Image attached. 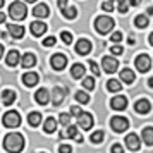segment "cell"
<instances>
[{
  "instance_id": "cell-44",
  "label": "cell",
  "mask_w": 153,
  "mask_h": 153,
  "mask_svg": "<svg viewBox=\"0 0 153 153\" xmlns=\"http://www.w3.org/2000/svg\"><path fill=\"white\" fill-rule=\"evenodd\" d=\"M59 153H72V148L69 145H62L59 148Z\"/></svg>"
},
{
  "instance_id": "cell-45",
  "label": "cell",
  "mask_w": 153,
  "mask_h": 153,
  "mask_svg": "<svg viewBox=\"0 0 153 153\" xmlns=\"http://www.w3.org/2000/svg\"><path fill=\"white\" fill-rule=\"evenodd\" d=\"M112 153H124V150H122L120 145H114L112 146Z\"/></svg>"
},
{
  "instance_id": "cell-18",
  "label": "cell",
  "mask_w": 153,
  "mask_h": 153,
  "mask_svg": "<svg viewBox=\"0 0 153 153\" xmlns=\"http://www.w3.org/2000/svg\"><path fill=\"white\" fill-rule=\"evenodd\" d=\"M9 35L16 38V40H21L22 36H24V28L19 26V24H10L9 26Z\"/></svg>"
},
{
  "instance_id": "cell-48",
  "label": "cell",
  "mask_w": 153,
  "mask_h": 153,
  "mask_svg": "<svg viewBox=\"0 0 153 153\" xmlns=\"http://www.w3.org/2000/svg\"><path fill=\"white\" fill-rule=\"evenodd\" d=\"M129 4H131V5H139V0H131Z\"/></svg>"
},
{
  "instance_id": "cell-41",
  "label": "cell",
  "mask_w": 153,
  "mask_h": 153,
  "mask_svg": "<svg viewBox=\"0 0 153 153\" xmlns=\"http://www.w3.org/2000/svg\"><path fill=\"white\" fill-rule=\"evenodd\" d=\"M71 115H74V117H81L83 115V110L79 108V107H71Z\"/></svg>"
},
{
  "instance_id": "cell-32",
  "label": "cell",
  "mask_w": 153,
  "mask_h": 153,
  "mask_svg": "<svg viewBox=\"0 0 153 153\" xmlns=\"http://www.w3.org/2000/svg\"><path fill=\"white\" fill-rule=\"evenodd\" d=\"M62 12H64V16H65L67 19H76V16H77L76 7H67L65 10H62Z\"/></svg>"
},
{
  "instance_id": "cell-7",
  "label": "cell",
  "mask_w": 153,
  "mask_h": 153,
  "mask_svg": "<svg viewBox=\"0 0 153 153\" xmlns=\"http://www.w3.org/2000/svg\"><path fill=\"white\" fill-rule=\"evenodd\" d=\"M102 69L105 71V72H108V74H112V72H115V71L119 69V62L117 59H114V57H103V60H102Z\"/></svg>"
},
{
  "instance_id": "cell-46",
  "label": "cell",
  "mask_w": 153,
  "mask_h": 153,
  "mask_svg": "<svg viewBox=\"0 0 153 153\" xmlns=\"http://www.w3.org/2000/svg\"><path fill=\"white\" fill-rule=\"evenodd\" d=\"M59 7L62 9V10H65V9H67V2H65V0H59Z\"/></svg>"
},
{
  "instance_id": "cell-52",
  "label": "cell",
  "mask_w": 153,
  "mask_h": 153,
  "mask_svg": "<svg viewBox=\"0 0 153 153\" xmlns=\"http://www.w3.org/2000/svg\"><path fill=\"white\" fill-rule=\"evenodd\" d=\"M2 5H4V0H0V7H2Z\"/></svg>"
},
{
  "instance_id": "cell-39",
  "label": "cell",
  "mask_w": 153,
  "mask_h": 153,
  "mask_svg": "<svg viewBox=\"0 0 153 153\" xmlns=\"http://www.w3.org/2000/svg\"><path fill=\"white\" fill-rule=\"evenodd\" d=\"M55 43H57L55 36H47V38L43 40V45H45V47H53Z\"/></svg>"
},
{
  "instance_id": "cell-14",
  "label": "cell",
  "mask_w": 153,
  "mask_h": 153,
  "mask_svg": "<svg viewBox=\"0 0 153 153\" xmlns=\"http://www.w3.org/2000/svg\"><path fill=\"white\" fill-rule=\"evenodd\" d=\"M35 100H36L40 105H47V103L50 102V93H48V90L40 88V90L35 93Z\"/></svg>"
},
{
  "instance_id": "cell-40",
  "label": "cell",
  "mask_w": 153,
  "mask_h": 153,
  "mask_svg": "<svg viewBox=\"0 0 153 153\" xmlns=\"http://www.w3.org/2000/svg\"><path fill=\"white\" fill-rule=\"evenodd\" d=\"M120 40H122V33H120V31H115V33H112V36H110V42L119 43Z\"/></svg>"
},
{
  "instance_id": "cell-22",
  "label": "cell",
  "mask_w": 153,
  "mask_h": 153,
  "mask_svg": "<svg viewBox=\"0 0 153 153\" xmlns=\"http://www.w3.org/2000/svg\"><path fill=\"white\" fill-rule=\"evenodd\" d=\"M64 97H65V90L64 88H53V97H52V100H53V105H60L62 103Z\"/></svg>"
},
{
  "instance_id": "cell-3",
  "label": "cell",
  "mask_w": 153,
  "mask_h": 153,
  "mask_svg": "<svg viewBox=\"0 0 153 153\" xmlns=\"http://www.w3.org/2000/svg\"><path fill=\"white\" fill-rule=\"evenodd\" d=\"M28 14V9H26V4L24 2H12L10 5H9V16L16 19V21H21L24 19Z\"/></svg>"
},
{
  "instance_id": "cell-21",
  "label": "cell",
  "mask_w": 153,
  "mask_h": 153,
  "mask_svg": "<svg viewBox=\"0 0 153 153\" xmlns=\"http://www.w3.org/2000/svg\"><path fill=\"white\" fill-rule=\"evenodd\" d=\"M33 14H35L36 17H40V19L47 17V16H48V7H47V4H38V5H35Z\"/></svg>"
},
{
  "instance_id": "cell-12",
  "label": "cell",
  "mask_w": 153,
  "mask_h": 153,
  "mask_svg": "<svg viewBox=\"0 0 153 153\" xmlns=\"http://www.w3.org/2000/svg\"><path fill=\"white\" fill-rule=\"evenodd\" d=\"M31 33L35 36H43L45 33H47V24L42 21H35V22H31Z\"/></svg>"
},
{
  "instance_id": "cell-16",
  "label": "cell",
  "mask_w": 153,
  "mask_h": 153,
  "mask_svg": "<svg viewBox=\"0 0 153 153\" xmlns=\"http://www.w3.org/2000/svg\"><path fill=\"white\" fill-rule=\"evenodd\" d=\"M5 62H7L9 67H16L17 64L21 62V55H19V52H17V50H10V52L7 53Z\"/></svg>"
},
{
  "instance_id": "cell-13",
  "label": "cell",
  "mask_w": 153,
  "mask_h": 153,
  "mask_svg": "<svg viewBox=\"0 0 153 153\" xmlns=\"http://www.w3.org/2000/svg\"><path fill=\"white\" fill-rule=\"evenodd\" d=\"M110 107L114 110H124L127 107V98L126 97H114L110 100Z\"/></svg>"
},
{
  "instance_id": "cell-35",
  "label": "cell",
  "mask_w": 153,
  "mask_h": 153,
  "mask_svg": "<svg viewBox=\"0 0 153 153\" xmlns=\"http://www.w3.org/2000/svg\"><path fill=\"white\" fill-rule=\"evenodd\" d=\"M117 9H119V12H120V14H126V12H127V9H129V4H127L126 0H119Z\"/></svg>"
},
{
  "instance_id": "cell-43",
  "label": "cell",
  "mask_w": 153,
  "mask_h": 153,
  "mask_svg": "<svg viewBox=\"0 0 153 153\" xmlns=\"http://www.w3.org/2000/svg\"><path fill=\"white\" fill-rule=\"evenodd\" d=\"M110 53L112 55H120L122 53V47H119V45H114L110 48Z\"/></svg>"
},
{
  "instance_id": "cell-27",
  "label": "cell",
  "mask_w": 153,
  "mask_h": 153,
  "mask_svg": "<svg viewBox=\"0 0 153 153\" xmlns=\"http://www.w3.org/2000/svg\"><path fill=\"white\" fill-rule=\"evenodd\" d=\"M120 81L122 83H132L134 81V72L131 69H122L120 71Z\"/></svg>"
},
{
  "instance_id": "cell-26",
  "label": "cell",
  "mask_w": 153,
  "mask_h": 153,
  "mask_svg": "<svg viewBox=\"0 0 153 153\" xmlns=\"http://www.w3.org/2000/svg\"><path fill=\"white\" fill-rule=\"evenodd\" d=\"M43 131L45 132H55L57 131V120L53 117H48L43 124Z\"/></svg>"
},
{
  "instance_id": "cell-49",
  "label": "cell",
  "mask_w": 153,
  "mask_h": 153,
  "mask_svg": "<svg viewBox=\"0 0 153 153\" xmlns=\"http://www.w3.org/2000/svg\"><path fill=\"white\" fill-rule=\"evenodd\" d=\"M148 86H152V88H153V77H152V79H148Z\"/></svg>"
},
{
  "instance_id": "cell-31",
  "label": "cell",
  "mask_w": 153,
  "mask_h": 153,
  "mask_svg": "<svg viewBox=\"0 0 153 153\" xmlns=\"http://www.w3.org/2000/svg\"><path fill=\"white\" fill-rule=\"evenodd\" d=\"M76 100L77 102H79V103H88V102H90V95H88V93H84V91H77L76 93Z\"/></svg>"
},
{
  "instance_id": "cell-17",
  "label": "cell",
  "mask_w": 153,
  "mask_h": 153,
  "mask_svg": "<svg viewBox=\"0 0 153 153\" xmlns=\"http://www.w3.org/2000/svg\"><path fill=\"white\" fill-rule=\"evenodd\" d=\"M77 122H79V126L83 129H91V126H93V115L88 114V112H83V115L77 119Z\"/></svg>"
},
{
  "instance_id": "cell-36",
  "label": "cell",
  "mask_w": 153,
  "mask_h": 153,
  "mask_svg": "<svg viewBox=\"0 0 153 153\" xmlns=\"http://www.w3.org/2000/svg\"><path fill=\"white\" fill-rule=\"evenodd\" d=\"M60 38H62V42L65 43V45H71V43H72V35H71L69 31H62V33H60Z\"/></svg>"
},
{
  "instance_id": "cell-1",
  "label": "cell",
  "mask_w": 153,
  "mask_h": 153,
  "mask_svg": "<svg viewBox=\"0 0 153 153\" xmlns=\"http://www.w3.org/2000/svg\"><path fill=\"white\" fill-rule=\"evenodd\" d=\"M4 148L9 153H21L24 148V138L19 132H10L4 139Z\"/></svg>"
},
{
  "instance_id": "cell-47",
  "label": "cell",
  "mask_w": 153,
  "mask_h": 153,
  "mask_svg": "<svg viewBox=\"0 0 153 153\" xmlns=\"http://www.w3.org/2000/svg\"><path fill=\"white\" fill-rule=\"evenodd\" d=\"M5 21V14H4V12H0V22H4Z\"/></svg>"
},
{
  "instance_id": "cell-34",
  "label": "cell",
  "mask_w": 153,
  "mask_h": 153,
  "mask_svg": "<svg viewBox=\"0 0 153 153\" xmlns=\"http://www.w3.org/2000/svg\"><path fill=\"white\" fill-rule=\"evenodd\" d=\"M59 120H60V124H62V126L69 127V126H71V114H60Z\"/></svg>"
},
{
  "instance_id": "cell-38",
  "label": "cell",
  "mask_w": 153,
  "mask_h": 153,
  "mask_svg": "<svg viewBox=\"0 0 153 153\" xmlns=\"http://www.w3.org/2000/svg\"><path fill=\"white\" fill-rule=\"evenodd\" d=\"M90 69L95 76H100V67H98V64L95 62V60H90Z\"/></svg>"
},
{
  "instance_id": "cell-28",
  "label": "cell",
  "mask_w": 153,
  "mask_h": 153,
  "mask_svg": "<svg viewBox=\"0 0 153 153\" xmlns=\"http://www.w3.org/2000/svg\"><path fill=\"white\" fill-rule=\"evenodd\" d=\"M120 88H122V84L119 83L117 79H110V81L107 83V90L112 91V93H117V91H120Z\"/></svg>"
},
{
  "instance_id": "cell-8",
  "label": "cell",
  "mask_w": 153,
  "mask_h": 153,
  "mask_svg": "<svg viewBox=\"0 0 153 153\" xmlns=\"http://www.w3.org/2000/svg\"><path fill=\"white\" fill-rule=\"evenodd\" d=\"M126 145H127L129 150L138 152L139 146H141V138H139L136 132H131V134H127V136H126Z\"/></svg>"
},
{
  "instance_id": "cell-42",
  "label": "cell",
  "mask_w": 153,
  "mask_h": 153,
  "mask_svg": "<svg viewBox=\"0 0 153 153\" xmlns=\"http://www.w3.org/2000/svg\"><path fill=\"white\" fill-rule=\"evenodd\" d=\"M102 9H103L105 12L114 10V2H110V0H108V2H103V4H102Z\"/></svg>"
},
{
  "instance_id": "cell-33",
  "label": "cell",
  "mask_w": 153,
  "mask_h": 153,
  "mask_svg": "<svg viewBox=\"0 0 153 153\" xmlns=\"http://www.w3.org/2000/svg\"><path fill=\"white\" fill-rule=\"evenodd\" d=\"M83 86L86 88V90H95V77H84Z\"/></svg>"
},
{
  "instance_id": "cell-4",
  "label": "cell",
  "mask_w": 153,
  "mask_h": 153,
  "mask_svg": "<svg viewBox=\"0 0 153 153\" xmlns=\"http://www.w3.org/2000/svg\"><path fill=\"white\" fill-rule=\"evenodd\" d=\"M2 122H4V126L5 127H17V126L21 124V115L17 114L16 110H9L4 114V119H2Z\"/></svg>"
},
{
  "instance_id": "cell-9",
  "label": "cell",
  "mask_w": 153,
  "mask_h": 153,
  "mask_svg": "<svg viewBox=\"0 0 153 153\" xmlns=\"http://www.w3.org/2000/svg\"><path fill=\"white\" fill-rule=\"evenodd\" d=\"M50 64H52V67L55 71H62L65 67V64H67V57L64 55V53H55L50 59Z\"/></svg>"
},
{
  "instance_id": "cell-37",
  "label": "cell",
  "mask_w": 153,
  "mask_h": 153,
  "mask_svg": "<svg viewBox=\"0 0 153 153\" xmlns=\"http://www.w3.org/2000/svg\"><path fill=\"white\" fill-rule=\"evenodd\" d=\"M67 138H77V127L76 126H69L67 127Z\"/></svg>"
},
{
  "instance_id": "cell-50",
  "label": "cell",
  "mask_w": 153,
  "mask_h": 153,
  "mask_svg": "<svg viewBox=\"0 0 153 153\" xmlns=\"http://www.w3.org/2000/svg\"><path fill=\"white\" fill-rule=\"evenodd\" d=\"M2 55H4V47L0 45V59H2Z\"/></svg>"
},
{
  "instance_id": "cell-15",
  "label": "cell",
  "mask_w": 153,
  "mask_h": 153,
  "mask_svg": "<svg viewBox=\"0 0 153 153\" xmlns=\"http://www.w3.org/2000/svg\"><path fill=\"white\" fill-rule=\"evenodd\" d=\"M35 64H36V57H35V53L28 52V53L21 55V65L24 67V69H29V67H33Z\"/></svg>"
},
{
  "instance_id": "cell-30",
  "label": "cell",
  "mask_w": 153,
  "mask_h": 153,
  "mask_svg": "<svg viewBox=\"0 0 153 153\" xmlns=\"http://www.w3.org/2000/svg\"><path fill=\"white\" fill-rule=\"evenodd\" d=\"M90 138H91V143H93V145H98V143H102V141H103L105 134H103V131H97V132H93Z\"/></svg>"
},
{
  "instance_id": "cell-29",
  "label": "cell",
  "mask_w": 153,
  "mask_h": 153,
  "mask_svg": "<svg viewBox=\"0 0 153 153\" xmlns=\"http://www.w3.org/2000/svg\"><path fill=\"white\" fill-rule=\"evenodd\" d=\"M134 24H136V28H146L148 26V16L141 14L136 17V21H134Z\"/></svg>"
},
{
  "instance_id": "cell-24",
  "label": "cell",
  "mask_w": 153,
  "mask_h": 153,
  "mask_svg": "<svg viewBox=\"0 0 153 153\" xmlns=\"http://www.w3.org/2000/svg\"><path fill=\"white\" fill-rule=\"evenodd\" d=\"M42 120H43V117H42L40 112H31L28 115V122L33 126V127H38V126L42 124Z\"/></svg>"
},
{
  "instance_id": "cell-2",
  "label": "cell",
  "mask_w": 153,
  "mask_h": 153,
  "mask_svg": "<svg viewBox=\"0 0 153 153\" xmlns=\"http://www.w3.org/2000/svg\"><path fill=\"white\" fill-rule=\"evenodd\" d=\"M114 26H115V22L108 16H98L97 21H95V28H97V31L100 35H108L114 29Z\"/></svg>"
},
{
  "instance_id": "cell-19",
  "label": "cell",
  "mask_w": 153,
  "mask_h": 153,
  "mask_svg": "<svg viewBox=\"0 0 153 153\" xmlns=\"http://www.w3.org/2000/svg\"><path fill=\"white\" fill-rule=\"evenodd\" d=\"M38 79H40V77H38L36 72H26V74L22 76V84L31 88V86H35V84L38 83Z\"/></svg>"
},
{
  "instance_id": "cell-20",
  "label": "cell",
  "mask_w": 153,
  "mask_h": 153,
  "mask_svg": "<svg viewBox=\"0 0 153 153\" xmlns=\"http://www.w3.org/2000/svg\"><path fill=\"white\" fill-rule=\"evenodd\" d=\"M14 102H16V91H12V90L2 91V103L5 105V107L12 105Z\"/></svg>"
},
{
  "instance_id": "cell-6",
  "label": "cell",
  "mask_w": 153,
  "mask_h": 153,
  "mask_svg": "<svg viewBox=\"0 0 153 153\" xmlns=\"http://www.w3.org/2000/svg\"><path fill=\"white\" fill-rule=\"evenodd\" d=\"M136 69L139 71V72H146V71L152 69V59L148 55H138L136 57Z\"/></svg>"
},
{
  "instance_id": "cell-51",
  "label": "cell",
  "mask_w": 153,
  "mask_h": 153,
  "mask_svg": "<svg viewBox=\"0 0 153 153\" xmlns=\"http://www.w3.org/2000/svg\"><path fill=\"white\" fill-rule=\"evenodd\" d=\"M148 40H150V45H153V33L150 35V38H148Z\"/></svg>"
},
{
  "instance_id": "cell-23",
  "label": "cell",
  "mask_w": 153,
  "mask_h": 153,
  "mask_svg": "<svg viewBox=\"0 0 153 153\" xmlns=\"http://www.w3.org/2000/svg\"><path fill=\"white\" fill-rule=\"evenodd\" d=\"M141 139L148 146H153V127H145L143 132H141Z\"/></svg>"
},
{
  "instance_id": "cell-25",
  "label": "cell",
  "mask_w": 153,
  "mask_h": 153,
  "mask_svg": "<svg viewBox=\"0 0 153 153\" xmlns=\"http://www.w3.org/2000/svg\"><path fill=\"white\" fill-rule=\"evenodd\" d=\"M84 65L83 64H74L72 65V69H71V74H72V77H76V79H81V77L84 76Z\"/></svg>"
},
{
  "instance_id": "cell-11",
  "label": "cell",
  "mask_w": 153,
  "mask_h": 153,
  "mask_svg": "<svg viewBox=\"0 0 153 153\" xmlns=\"http://www.w3.org/2000/svg\"><path fill=\"white\" fill-rule=\"evenodd\" d=\"M134 110L138 112V114H141V115H145V114H148V112L152 110V105H150V102L146 98H141V100H138L134 103Z\"/></svg>"
},
{
  "instance_id": "cell-10",
  "label": "cell",
  "mask_w": 153,
  "mask_h": 153,
  "mask_svg": "<svg viewBox=\"0 0 153 153\" xmlns=\"http://www.w3.org/2000/svg\"><path fill=\"white\" fill-rule=\"evenodd\" d=\"M76 52L79 53V55H86V53H90L91 52V42L90 40H86V38H81V40L76 43Z\"/></svg>"
},
{
  "instance_id": "cell-5",
  "label": "cell",
  "mask_w": 153,
  "mask_h": 153,
  "mask_svg": "<svg viewBox=\"0 0 153 153\" xmlns=\"http://www.w3.org/2000/svg\"><path fill=\"white\" fill-rule=\"evenodd\" d=\"M110 126L115 132H124L129 127V120L126 117H122V115H115V117L110 119Z\"/></svg>"
}]
</instances>
